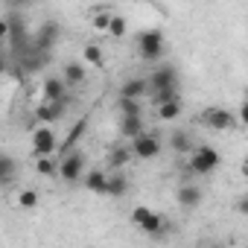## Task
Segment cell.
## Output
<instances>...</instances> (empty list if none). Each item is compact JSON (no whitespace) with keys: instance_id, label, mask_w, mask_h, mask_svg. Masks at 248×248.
Segmentation results:
<instances>
[{"instance_id":"1","label":"cell","mask_w":248,"mask_h":248,"mask_svg":"<svg viewBox=\"0 0 248 248\" xmlns=\"http://www.w3.org/2000/svg\"><path fill=\"white\" fill-rule=\"evenodd\" d=\"M219 164H222V155H219L216 146L202 143V146H193V149H190V172H196V175H210V172L219 170Z\"/></svg>"},{"instance_id":"2","label":"cell","mask_w":248,"mask_h":248,"mask_svg":"<svg viewBox=\"0 0 248 248\" xmlns=\"http://www.w3.org/2000/svg\"><path fill=\"white\" fill-rule=\"evenodd\" d=\"M135 44H138V53L143 62H161L164 59V32L161 30H143L135 35Z\"/></svg>"},{"instance_id":"3","label":"cell","mask_w":248,"mask_h":248,"mask_svg":"<svg viewBox=\"0 0 248 248\" xmlns=\"http://www.w3.org/2000/svg\"><path fill=\"white\" fill-rule=\"evenodd\" d=\"M202 120H204V126H207V129H213V132H233V129L239 126L236 114H233L231 108H222V105L207 108Z\"/></svg>"},{"instance_id":"4","label":"cell","mask_w":248,"mask_h":248,"mask_svg":"<svg viewBox=\"0 0 248 248\" xmlns=\"http://www.w3.org/2000/svg\"><path fill=\"white\" fill-rule=\"evenodd\" d=\"M129 149H132V158H138V161H152V158L161 155V138H158V135H149V132H140L138 138H132Z\"/></svg>"},{"instance_id":"5","label":"cell","mask_w":248,"mask_h":248,"mask_svg":"<svg viewBox=\"0 0 248 248\" xmlns=\"http://www.w3.org/2000/svg\"><path fill=\"white\" fill-rule=\"evenodd\" d=\"M82 172H85V152L82 149H70V155L59 164V170H56V175L64 181V184H76L79 178H82Z\"/></svg>"},{"instance_id":"6","label":"cell","mask_w":248,"mask_h":248,"mask_svg":"<svg viewBox=\"0 0 248 248\" xmlns=\"http://www.w3.org/2000/svg\"><path fill=\"white\" fill-rule=\"evenodd\" d=\"M59 149V140H56V135H53V129L47 126H38L35 132H32V155L38 158V155H53Z\"/></svg>"},{"instance_id":"7","label":"cell","mask_w":248,"mask_h":248,"mask_svg":"<svg viewBox=\"0 0 248 248\" xmlns=\"http://www.w3.org/2000/svg\"><path fill=\"white\" fill-rule=\"evenodd\" d=\"M62 38V27L56 24V21H44L41 27H38V32H35V41H32V47L35 50H41V53H50L53 47H56V41Z\"/></svg>"},{"instance_id":"8","label":"cell","mask_w":248,"mask_h":248,"mask_svg":"<svg viewBox=\"0 0 248 248\" xmlns=\"http://www.w3.org/2000/svg\"><path fill=\"white\" fill-rule=\"evenodd\" d=\"M146 85H149L152 91H161V88H178V73H175V67L161 64V67H155V70L149 73Z\"/></svg>"},{"instance_id":"9","label":"cell","mask_w":248,"mask_h":248,"mask_svg":"<svg viewBox=\"0 0 248 248\" xmlns=\"http://www.w3.org/2000/svg\"><path fill=\"white\" fill-rule=\"evenodd\" d=\"M64 105H67V99H44L38 108H35V120H41V123H56L62 114H64Z\"/></svg>"},{"instance_id":"10","label":"cell","mask_w":248,"mask_h":248,"mask_svg":"<svg viewBox=\"0 0 248 248\" xmlns=\"http://www.w3.org/2000/svg\"><path fill=\"white\" fill-rule=\"evenodd\" d=\"M175 199H178L181 207L193 210V207H199V204L204 202V193H202V187H196V184H184V187H178Z\"/></svg>"},{"instance_id":"11","label":"cell","mask_w":248,"mask_h":248,"mask_svg":"<svg viewBox=\"0 0 248 248\" xmlns=\"http://www.w3.org/2000/svg\"><path fill=\"white\" fill-rule=\"evenodd\" d=\"M18 172H21L18 161L6 152H0V187H9L12 181H18Z\"/></svg>"},{"instance_id":"12","label":"cell","mask_w":248,"mask_h":248,"mask_svg":"<svg viewBox=\"0 0 248 248\" xmlns=\"http://www.w3.org/2000/svg\"><path fill=\"white\" fill-rule=\"evenodd\" d=\"M140 132H146L143 129V114H123V120H120V135L126 138V140H132Z\"/></svg>"},{"instance_id":"13","label":"cell","mask_w":248,"mask_h":248,"mask_svg":"<svg viewBox=\"0 0 248 248\" xmlns=\"http://www.w3.org/2000/svg\"><path fill=\"white\" fill-rule=\"evenodd\" d=\"M129 193V178L123 175V172H114L105 178V193L102 196H111V199H120V196H126Z\"/></svg>"},{"instance_id":"14","label":"cell","mask_w":248,"mask_h":248,"mask_svg":"<svg viewBox=\"0 0 248 248\" xmlns=\"http://www.w3.org/2000/svg\"><path fill=\"white\" fill-rule=\"evenodd\" d=\"M62 82H64L67 88L85 85V64H79V62H67L64 70H62Z\"/></svg>"},{"instance_id":"15","label":"cell","mask_w":248,"mask_h":248,"mask_svg":"<svg viewBox=\"0 0 248 248\" xmlns=\"http://www.w3.org/2000/svg\"><path fill=\"white\" fill-rule=\"evenodd\" d=\"M85 132H88V117H82V120H76V123H73L70 135H67V138L59 143V149H62V152H70V149H76V143L82 140V135H85Z\"/></svg>"},{"instance_id":"16","label":"cell","mask_w":248,"mask_h":248,"mask_svg":"<svg viewBox=\"0 0 248 248\" xmlns=\"http://www.w3.org/2000/svg\"><path fill=\"white\" fill-rule=\"evenodd\" d=\"M41 93H44V99H67V85L59 76H50V79H44Z\"/></svg>"},{"instance_id":"17","label":"cell","mask_w":248,"mask_h":248,"mask_svg":"<svg viewBox=\"0 0 248 248\" xmlns=\"http://www.w3.org/2000/svg\"><path fill=\"white\" fill-rule=\"evenodd\" d=\"M155 111H158V117H161L164 123L178 120V117H181V96H175V99H167V102L155 105Z\"/></svg>"},{"instance_id":"18","label":"cell","mask_w":248,"mask_h":248,"mask_svg":"<svg viewBox=\"0 0 248 248\" xmlns=\"http://www.w3.org/2000/svg\"><path fill=\"white\" fill-rule=\"evenodd\" d=\"M105 172L102 170H91V172H82V181H85V190H91V193H96V196H102L105 193Z\"/></svg>"},{"instance_id":"19","label":"cell","mask_w":248,"mask_h":248,"mask_svg":"<svg viewBox=\"0 0 248 248\" xmlns=\"http://www.w3.org/2000/svg\"><path fill=\"white\" fill-rule=\"evenodd\" d=\"M126 32H129V24H126V18H123V15H117V12H111V21H108V30H105V35H108V38H114V41H123V38H126Z\"/></svg>"},{"instance_id":"20","label":"cell","mask_w":248,"mask_h":248,"mask_svg":"<svg viewBox=\"0 0 248 248\" xmlns=\"http://www.w3.org/2000/svg\"><path fill=\"white\" fill-rule=\"evenodd\" d=\"M164 225H167V219L161 216V213H155V210H149L146 216H143V222L138 225L143 233H149V236H155V233H161L164 231Z\"/></svg>"},{"instance_id":"21","label":"cell","mask_w":248,"mask_h":248,"mask_svg":"<svg viewBox=\"0 0 248 248\" xmlns=\"http://www.w3.org/2000/svg\"><path fill=\"white\" fill-rule=\"evenodd\" d=\"M146 91H149L146 79H129V82H123V88H120V96H126V99H140Z\"/></svg>"},{"instance_id":"22","label":"cell","mask_w":248,"mask_h":248,"mask_svg":"<svg viewBox=\"0 0 248 248\" xmlns=\"http://www.w3.org/2000/svg\"><path fill=\"white\" fill-rule=\"evenodd\" d=\"M82 59H85V64H91V67H96V70L105 67V56H102V50H99L96 44H85Z\"/></svg>"},{"instance_id":"23","label":"cell","mask_w":248,"mask_h":248,"mask_svg":"<svg viewBox=\"0 0 248 248\" xmlns=\"http://www.w3.org/2000/svg\"><path fill=\"white\" fill-rule=\"evenodd\" d=\"M38 202H41L38 190H21V193H18V199H15V204H18V207H24V210H35V207H38Z\"/></svg>"},{"instance_id":"24","label":"cell","mask_w":248,"mask_h":248,"mask_svg":"<svg viewBox=\"0 0 248 248\" xmlns=\"http://www.w3.org/2000/svg\"><path fill=\"white\" fill-rule=\"evenodd\" d=\"M170 146H172L178 155H190V149H193V143H190L187 132H172V138H170Z\"/></svg>"},{"instance_id":"25","label":"cell","mask_w":248,"mask_h":248,"mask_svg":"<svg viewBox=\"0 0 248 248\" xmlns=\"http://www.w3.org/2000/svg\"><path fill=\"white\" fill-rule=\"evenodd\" d=\"M129 161H132V149H129V146H120V149H114V152H111V158H108V164H111L114 170L126 167Z\"/></svg>"},{"instance_id":"26","label":"cell","mask_w":248,"mask_h":248,"mask_svg":"<svg viewBox=\"0 0 248 248\" xmlns=\"http://www.w3.org/2000/svg\"><path fill=\"white\" fill-rule=\"evenodd\" d=\"M35 170H38V175H56V164H53V158L50 155H38L35 158Z\"/></svg>"},{"instance_id":"27","label":"cell","mask_w":248,"mask_h":248,"mask_svg":"<svg viewBox=\"0 0 248 248\" xmlns=\"http://www.w3.org/2000/svg\"><path fill=\"white\" fill-rule=\"evenodd\" d=\"M175 96H181L178 88H161V91H152V105H161V102L175 99Z\"/></svg>"},{"instance_id":"28","label":"cell","mask_w":248,"mask_h":248,"mask_svg":"<svg viewBox=\"0 0 248 248\" xmlns=\"http://www.w3.org/2000/svg\"><path fill=\"white\" fill-rule=\"evenodd\" d=\"M117 108H120V114H143L140 111V102L138 99H126V96H120Z\"/></svg>"},{"instance_id":"29","label":"cell","mask_w":248,"mask_h":248,"mask_svg":"<svg viewBox=\"0 0 248 248\" xmlns=\"http://www.w3.org/2000/svg\"><path fill=\"white\" fill-rule=\"evenodd\" d=\"M108 21H111V12L102 9V12H96V15L91 18V27H93L96 32H105V30H108Z\"/></svg>"},{"instance_id":"30","label":"cell","mask_w":248,"mask_h":248,"mask_svg":"<svg viewBox=\"0 0 248 248\" xmlns=\"http://www.w3.org/2000/svg\"><path fill=\"white\" fill-rule=\"evenodd\" d=\"M146 213H149V207H143V204H140V207H135V210H132V216H129V219H132V225H140Z\"/></svg>"},{"instance_id":"31","label":"cell","mask_w":248,"mask_h":248,"mask_svg":"<svg viewBox=\"0 0 248 248\" xmlns=\"http://www.w3.org/2000/svg\"><path fill=\"white\" fill-rule=\"evenodd\" d=\"M30 3H32V0H6V6H9V9H15V12H24Z\"/></svg>"},{"instance_id":"32","label":"cell","mask_w":248,"mask_h":248,"mask_svg":"<svg viewBox=\"0 0 248 248\" xmlns=\"http://www.w3.org/2000/svg\"><path fill=\"white\" fill-rule=\"evenodd\" d=\"M6 38H9V21L0 18V41H6Z\"/></svg>"},{"instance_id":"33","label":"cell","mask_w":248,"mask_h":248,"mask_svg":"<svg viewBox=\"0 0 248 248\" xmlns=\"http://www.w3.org/2000/svg\"><path fill=\"white\" fill-rule=\"evenodd\" d=\"M0 73H6V62H3V56H0Z\"/></svg>"},{"instance_id":"34","label":"cell","mask_w":248,"mask_h":248,"mask_svg":"<svg viewBox=\"0 0 248 248\" xmlns=\"http://www.w3.org/2000/svg\"><path fill=\"white\" fill-rule=\"evenodd\" d=\"M132 3H146V0H132Z\"/></svg>"},{"instance_id":"35","label":"cell","mask_w":248,"mask_h":248,"mask_svg":"<svg viewBox=\"0 0 248 248\" xmlns=\"http://www.w3.org/2000/svg\"><path fill=\"white\" fill-rule=\"evenodd\" d=\"M0 79H3V73H0Z\"/></svg>"}]
</instances>
